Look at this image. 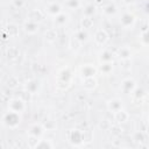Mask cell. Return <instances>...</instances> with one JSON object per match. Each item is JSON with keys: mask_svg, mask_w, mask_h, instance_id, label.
I'll list each match as a JSON object with an SVG mask.
<instances>
[{"mask_svg": "<svg viewBox=\"0 0 149 149\" xmlns=\"http://www.w3.org/2000/svg\"><path fill=\"white\" fill-rule=\"evenodd\" d=\"M21 120H22V119H21V114H20V113L12 112V111L7 112V113L2 116V123H3L6 127L12 128V129L16 128V127L21 123Z\"/></svg>", "mask_w": 149, "mask_h": 149, "instance_id": "6da1fadb", "label": "cell"}, {"mask_svg": "<svg viewBox=\"0 0 149 149\" xmlns=\"http://www.w3.org/2000/svg\"><path fill=\"white\" fill-rule=\"evenodd\" d=\"M68 141L74 146V147H80L84 143V136H83V130L81 129H70L68 132Z\"/></svg>", "mask_w": 149, "mask_h": 149, "instance_id": "7a4b0ae2", "label": "cell"}, {"mask_svg": "<svg viewBox=\"0 0 149 149\" xmlns=\"http://www.w3.org/2000/svg\"><path fill=\"white\" fill-rule=\"evenodd\" d=\"M8 109L15 113H23L26 109V101L21 98H14L8 101Z\"/></svg>", "mask_w": 149, "mask_h": 149, "instance_id": "3957f363", "label": "cell"}, {"mask_svg": "<svg viewBox=\"0 0 149 149\" xmlns=\"http://www.w3.org/2000/svg\"><path fill=\"white\" fill-rule=\"evenodd\" d=\"M93 38H94L95 44H98V45H105L106 42L108 41V34H107V31L105 29L100 28V29H97L95 30Z\"/></svg>", "mask_w": 149, "mask_h": 149, "instance_id": "277c9868", "label": "cell"}, {"mask_svg": "<svg viewBox=\"0 0 149 149\" xmlns=\"http://www.w3.org/2000/svg\"><path fill=\"white\" fill-rule=\"evenodd\" d=\"M113 118H114V121L116 123L121 125V123H125V122H127L129 120V113L121 108V109H119V111L113 113Z\"/></svg>", "mask_w": 149, "mask_h": 149, "instance_id": "5b68a950", "label": "cell"}, {"mask_svg": "<svg viewBox=\"0 0 149 149\" xmlns=\"http://www.w3.org/2000/svg\"><path fill=\"white\" fill-rule=\"evenodd\" d=\"M58 83H57V86L62 85V84H65L66 86L70 85V80H71V72L69 69H63L59 73H58Z\"/></svg>", "mask_w": 149, "mask_h": 149, "instance_id": "8992f818", "label": "cell"}, {"mask_svg": "<svg viewBox=\"0 0 149 149\" xmlns=\"http://www.w3.org/2000/svg\"><path fill=\"white\" fill-rule=\"evenodd\" d=\"M44 127H43V125H41V123H34L30 128H29V130H28V134L29 135H33V136H36V137H38V139H41L42 137V135L44 134Z\"/></svg>", "mask_w": 149, "mask_h": 149, "instance_id": "52a82bcc", "label": "cell"}, {"mask_svg": "<svg viewBox=\"0 0 149 149\" xmlns=\"http://www.w3.org/2000/svg\"><path fill=\"white\" fill-rule=\"evenodd\" d=\"M121 108H122V101H121L120 99L113 98V99H109V100L107 101V109H108L109 112L114 113V112H116V111H119V109H121Z\"/></svg>", "mask_w": 149, "mask_h": 149, "instance_id": "ba28073f", "label": "cell"}, {"mask_svg": "<svg viewBox=\"0 0 149 149\" xmlns=\"http://www.w3.org/2000/svg\"><path fill=\"white\" fill-rule=\"evenodd\" d=\"M135 22V17L130 14V13H123L121 15V19H120V23L122 24V27L125 28H129L134 24Z\"/></svg>", "mask_w": 149, "mask_h": 149, "instance_id": "9c48e42d", "label": "cell"}, {"mask_svg": "<svg viewBox=\"0 0 149 149\" xmlns=\"http://www.w3.org/2000/svg\"><path fill=\"white\" fill-rule=\"evenodd\" d=\"M97 73V68L93 66L92 64H85L81 68V76L83 78H87V77H94Z\"/></svg>", "mask_w": 149, "mask_h": 149, "instance_id": "30bf717a", "label": "cell"}, {"mask_svg": "<svg viewBox=\"0 0 149 149\" xmlns=\"http://www.w3.org/2000/svg\"><path fill=\"white\" fill-rule=\"evenodd\" d=\"M23 29H24V31L28 33V34H36V33L38 31V24H37V22H34V21L28 20V21L24 22Z\"/></svg>", "mask_w": 149, "mask_h": 149, "instance_id": "8fae6325", "label": "cell"}, {"mask_svg": "<svg viewBox=\"0 0 149 149\" xmlns=\"http://www.w3.org/2000/svg\"><path fill=\"white\" fill-rule=\"evenodd\" d=\"M135 87H136V84L133 79H125L121 84V90L125 93H132Z\"/></svg>", "mask_w": 149, "mask_h": 149, "instance_id": "7c38bea8", "label": "cell"}, {"mask_svg": "<svg viewBox=\"0 0 149 149\" xmlns=\"http://www.w3.org/2000/svg\"><path fill=\"white\" fill-rule=\"evenodd\" d=\"M43 17H44V14L40 9H33L28 14V20L34 21V22H40V21L43 20Z\"/></svg>", "mask_w": 149, "mask_h": 149, "instance_id": "4fadbf2b", "label": "cell"}, {"mask_svg": "<svg viewBox=\"0 0 149 149\" xmlns=\"http://www.w3.org/2000/svg\"><path fill=\"white\" fill-rule=\"evenodd\" d=\"M146 140H147V133H144L143 130H137L133 134V141L140 146L143 142H146Z\"/></svg>", "mask_w": 149, "mask_h": 149, "instance_id": "5bb4252c", "label": "cell"}, {"mask_svg": "<svg viewBox=\"0 0 149 149\" xmlns=\"http://www.w3.org/2000/svg\"><path fill=\"white\" fill-rule=\"evenodd\" d=\"M47 12H48V14H50L52 16H56V15H58L62 12V8H61V6L58 3L51 2V3H49L47 6Z\"/></svg>", "mask_w": 149, "mask_h": 149, "instance_id": "9a60e30c", "label": "cell"}, {"mask_svg": "<svg viewBox=\"0 0 149 149\" xmlns=\"http://www.w3.org/2000/svg\"><path fill=\"white\" fill-rule=\"evenodd\" d=\"M24 90H26L28 93L34 94V93H36L37 90H38V83H37L36 80H33V79H31V80H29V81L26 83Z\"/></svg>", "mask_w": 149, "mask_h": 149, "instance_id": "2e32d148", "label": "cell"}, {"mask_svg": "<svg viewBox=\"0 0 149 149\" xmlns=\"http://www.w3.org/2000/svg\"><path fill=\"white\" fill-rule=\"evenodd\" d=\"M55 146H54V143L51 142V140H45V139H40L38 140V142H37V144H36V147H35V149H50V148H54Z\"/></svg>", "mask_w": 149, "mask_h": 149, "instance_id": "e0dca14e", "label": "cell"}, {"mask_svg": "<svg viewBox=\"0 0 149 149\" xmlns=\"http://www.w3.org/2000/svg\"><path fill=\"white\" fill-rule=\"evenodd\" d=\"M6 34L8 37H16L19 35V27L15 23H9L6 27Z\"/></svg>", "mask_w": 149, "mask_h": 149, "instance_id": "ac0fdd59", "label": "cell"}, {"mask_svg": "<svg viewBox=\"0 0 149 149\" xmlns=\"http://www.w3.org/2000/svg\"><path fill=\"white\" fill-rule=\"evenodd\" d=\"M57 31H56V29H54V28H50V29H48L47 31H45V34H44V38H45V41L47 42H49V43H54L56 40H57Z\"/></svg>", "mask_w": 149, "mask_h": 149, "instance_id": "d6986e66", "label": "cell"}, {"mask_svg": "<svg viewBox=\"0 0 149 149\" xmlns=\"http://www.w3.org/2000/svg\"><path fill=\"white\" fill-rule=\"evenodd\" d=\"M83 86L86 90H93L97 86V80L94 77H87L83 79Z\"/></svg>", "mask_w": 149, "mask_h": 149, "instance_id": "ffe728a7", "label": "cell"}, {"mask_svg": "<svg viewBox=\"0 0 149 149\" xmlns=\"http://www.w3.org/2000/svg\"><path fill=\"white\" fill-rule=\"evenodd\" d=\"M118 56H119V58H121V59H128V58H130V56H132V51H130L129 48L122 47V48H120V49L118 50Z\"/></svg>", "mask_w": 149, "mask_h": 149, "instance_id": "44dd1931", "label": "cell"}, {"mask_svg": "<svg viewBox=\"0 0 149 149\" xmlns=\"http://www.w3.org/2000/svg\"><path fill=\"white\" fill-rule=\"evenodd\" d=\"M68 20H69L68 14L61 12L58 15L55 16V24H57V26H63V24H65V23L68 22Z\"/></svg>", "mask_w": 149, "mask_h": 149, "instance_id": "7402d4cb", "label": "cell"}, {"mask_svg": "<svg viewBox=\"0 0 149 149\" xmlns=\"http://www.w3.org/2000/svg\"><path fill=\"white\" fill-rule=\"evenodd\" d=\"M6 55H7V57H8L9 59H15V58L19 57L20 50H19L16 47H9V48L7 49V51H6Z\"/></svg>", "mask_w": 149, "mask_h": 149, "instance_id": "603a6c76", "label": "cell"}, {"mask_svg": "<svg viewBox=\"0 0 149 149\" xmlns=\"http://www.w3.org/2000/svg\"><path fill=\"white\" fill-rule=\"evenodd\" d=\"M93 19L91 16H84L80 21V24H81V28L83 29H90L93 27Z\"/></svg>", "mask_w": 149, "mask_h": 149, "instance_id": "cb8c5ba5", "label": "cell"}, {"mask_svg": "<svg viewBox=\"0 0 149 149\" xmlns=\"http://www.w3.org/2000/svg\"><path fill=\"white\" fill-rule=\"evenodd\" d=\"M80 45H81V42H79L74 36L70 38V41H69V47H70L71 50H73V51H78V50L80 49Z\"/></svg>", "mask_w": 149, "mask_h": 149, "instance_id": "d4e9b609", "label": "cell"}, {"mask_svg": "<svg viewBox=\"0 0 149 149\" xmlns=\"http://www.w3.org/2000/svg\"><path fill=\"white\" fill-rule=\"evenodd\" d=\"M112 57H113V55H112L109 51L105 50V51H102V52L100 54V62H102V63L112 62Z\"/></svg>", "mask_w": 149, "mask_h": 149, "instance_id": "484cf974", "label": "cell"}, {"mask_svg": "<svg viewBox=\"0 0 149 149\" xmlns=\"http://www.w3.org/2000/svg\"><path fill=\"white\" fill-rule=\"evenodd\" d=\"M113 69V65H112V62H107V63H102L101 66H100V70L102 73L105 74H108Z\"/></svg>", "mask_w": 149, "mask_h": 149, "instance_id": "4316f807", "label": "cell"}, {"mask_svg": "<svg viewBox=\"0 0 149 149\" xmlns=\"http://www.w3.org/2000/svg\"><path fill=\"white\" fill-rule=\"evenodd\" d=\"M109 130H111V133H112L114 136H119V135H121V133H122V128L120 127L119 123H116V125H112L111 128H109Z\"/></svg>", "mask_w": 149, "mask_h": 149, "instance_id": "83f0119b", "label": "cell"}, {"mask_svg": "<svg viewBox=\"0 0 149 149\" xmlns=\"http://www.w3.org/2000/svg\"><path fill=\"white\" fill-rule=\"evenodd\" d=\"M74 37H76L79 42H84V41H86V40H87V34L84 31V29H81V30H78V31L76 33Z\"/></svg>", "mask_w": 149, "mask_h": 149, "instance_id": "f1b7e54d", "label": "cell"}, {"mask_svg": "<svg viewBox=\"0 0 149 149\" xmlns=\"http://www.w3.org/2000/svg\"><path fill=\"white\" fill-rule=\"evenodd\" d=\"M38 137H36V136H33V135H29L28 136V141H27V143H28V147L29 148H34L35 149V147H36V144H37V142H38Z\"/></svg>", "mask_w": 149, "mask_h": 149, "instance_id": "f546056e", "label": "cell"}, {"mask_svg": "<svg viewBox=\"0 0 149 149\" xmlns=\"http://www.w3.org/2000/svg\"><path fill=\"white\" fill-rule=\"evenodd\" d=\"M115 10H116V7H115L114 5H112V3L105 6V8H104V13H105L106 15H112V14L115 13Z\"/></svg>", "mask_w": 149, "mask_h": 149, "instance_id": "4dcf8cb0", "label": "cell"}, {"mask_svg": "<svg viewBox=\"0 0 149 149\" xmlns=\"http://www.w3.org/2000/svg\"><path fill=\"white\" fill-rule=\"evenodd\" d=\"M111 126H112V123H111L107 119L101 120V121L99 122V128H100V129H102V130H109Z\"/></svg>", "mask_w": 149, "mask_h": 149, "instance_id": "1f68e13d", "label": "cell"}, {"mask_svg": "<svg viewBox=\"0 0 149 149\" xmlns=\"http://www.w3.org/2000/svg\"><path fill=\"white\" fill-rule=\"evenodd\" d=\"M17 84H19V80H17V78L14 77V76H12V77L7 80V86H8L9 88H14V87H16Z\"/></svg>", "mask_w": 149, "mask_h": 149, "instance_id": "d6a6232c", "label": "cell"}, {"mask_svg": "<svg viewBox=\"0 0 149 149\" xmlns=\"http://www.w3.org/2000/svg\"><path fill=\"white\" fill-rule=\"evenodd\" d=\"M84 13H85V16H91V15H93V13H94V6H93V5L86 6Z\"/></svg>", "mask_w": 149, "mask_h": 149, "instance_id": "836d02e7", "label": "cell"}, {"mask_svg": "<svg viewBox=\"0 0 149 149\" xmlns=\"http://www.w3.org/2000/svg\"><path fill=\"white\" fill-rule=\"evenodd\" d=\"M66 5L70 8H78L79 7V0H68Z\"/></svg>", "mask_w": 149, "mask_h": 149, "instance_id": "e575fe53", "label": "cell"}, {"mask_svg": "<svg viewBox=\"0 0 149 149\" xmlns=\"http://www.w3.org/2000/svg\"><path fill=\"white\" fill-rule=\"evenodd\" d=\"M13 1V5L16 7V8H21V7H23V5H24V0H12Z\"/></svg>", "mask_w": 149, "mask_h": 149, "instance_id": "d590c367", "label": "cell"}, {"mask_svg": "<svg viewBox=\"0 0 149 149\" xmlns=\"http://www.w3.org/2000/svg\"><path fill=\"white\" fill-rule=\"evenodd\" d=\"M135 0H123V2L125 3H127V5H129V3H133Z\"/></svg>", "mask_w": 149, "mask_h": 149, "instance_id": "8d00e7d4", "label": "cell"}, {"mask_svg": "<svg viewBox=\"0 0 149 149\" xmlns=\"http://www.w3.org/2000/svg\"><path fill=\"white\" fill-rule=\"evenodd\" d=\"M102 1H104V0H94V2H95L97 5H101V3H102Z\"/></svg>", "mask_w": 149, "mask_h": 149, "instance_id": "74e56055", "label": "cell"}, {"mask_svg": "<svg viewBox=\"0 0 149 149\" xmlns=\"http://www.w3.org/2000/svg\"><path fill=\"white\" fill-rule=\"evenodd\" d=\"M0 1H2V0H0Z\"/></svg>", "mask_w": 149, "mask_h": 149, "instance_id": "f35d334b", "label": "cell"}, {"mask_svg": "<svg viewBox=\"0 0 149 149\" xmlns=\"http://www.w3.org/2000/svg\"><path fill=\"white\" fill-rule=\"evenodd\" d=\"M0 140H1V139H0Z\"/></svg>", "mask_w": 149, "mask_h": 149, "instance_id": "ab89813d", "label": "cell"}]
</instances>
